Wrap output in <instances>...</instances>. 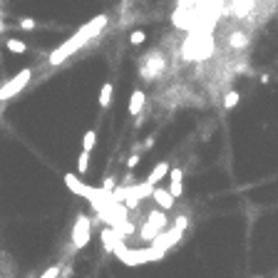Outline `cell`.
<instances>
[{"label":"cell","instance_id":"6da1fadb","mask_svg":"<svg viewBox=\"0 0 278 278\" xmlns=\"http://www.w3.org/2000/svg\"><path fill=\"white\" fill-rule=\"evenodd\" d=\"M107 23H110V20H107V15H97V17H92L90 23H84L70 40H65L62 42L60 48H55L52 52H50V57H48V62L55 67V65H60V62H65L70 55H75L80 48H84L87 45V42L92 40V37H97L104 28H107Z\"/></svg>","mask_w":278,"mask_h":278},{"label":"cell","instance_id":"7a4b0ae2","mask_svg":"<svg viewBox=\"0 0 278 278\" xmlns=\"http://www.w3.org/2000/svg\"><path fill=\"white\" fill-rule=\"evenodd\" d=\"M164 251L157 248V246H149V248H139V251H132V248H124L117 253V259L127 266H139V263H149V261H159L164 259Z\"/></svg>","mask_w":278,"mask_h":278},{"label":"cell","instance_id":"3957f363","mask_svg":"<svg viewBox=\"0 0 278 278\" xmlns=\"http://www.w3.org/2000/svg\"><path fill=\"white\" fill-rule=\"evenodd\" d=\"M30 80H33V67H25V70H20L15 77H10L3 87H0V102H5V99H10V97H15V95H20L28 84H30Z\"/></svg>","mask_w":278,"mask_h":278},{"label":"cell","instance_id":"277c9868","mask_svg":"<svg viewBox=\"0 0 278 278\" xmlns=\"http://www.w3.org/2000/svg\"><path fill=\"white\" fill-rule=\"evenodd\" d=\"M70 239H72V248L75 251H80V248H84L90 244V239H92V221H90V216L80 213L75 226H72V236Z\"/></svg>","mask_w":278,"mask_h":278},{"label":"cell","instance_id":"5b68a950","mask_svg":"<svg viewBox=\"0 0 278 278\" xmlns=\"http://www.w3.org/2000/svg\"><path fill=\"white\" fill-rule=\"evenodd\" d=\"M181 236H184V231H179V229H172V231H162L159 236L149 244V246H157V248H162L164 253L172 248V246H177L179 241H181Z\"/></svg>","mask_w":278,"mask_h":278},{"label":"cell","instance_id":"8992f818","mask_svg":"<svg viewBox=\"0 0 278 278\" xmlns=\"http://www.w3.org/2000/svg\"><path fill=\"white\" fill-rule=\"evenodd\" d=\"M169 194H172L174 199H181V194H184V172L179 166H172L169 169Z\"/></svg>","mask_w":278,"mask_h":278},{"label":"cell","instance_id":"52a82bcc","mask_svg":"<svg viewBox=\"0 0 278 278\" xmlns=\"http://www.w3.org/2000/svg\"><path fill=\"white\" fill-rule=\"evenodd\" d=\"M62 179H65V184H67V189L72 191V194H77V196H82V199H87V194H90V184H84L77 174H65Z\"/></svg>","mask_w":278,"mask_h":278},{"label":"cell","instance_id":"ba28073f","mask_svg":"<svg viewBox=\"0 0 278 278\" xmlns=\"http://www.w3.org/2000/svg\"><path fill=\"white\" fill-rule=\"evenodd\" d=\"M152 199L157 201V206H159L162 211H172V209H174V201H177L172 194H169V189H162V186H154Z\"/></svg>","mask_w":278,"mask_h":278},{"label":"cell","instance_id":"9c48e42d","mask_svg":"<svg viewBox=\"0 0 278 278\" xmlns=\"http://www.w3.org/2000/svg\"><path fill=\"white\" fill-rule=\"evenodd\" d=\"M169 169H172V166H169V162H164V159H162V162L152 169V172H149V177H147L144 181H147L149 186H159V181L169 177Z\"/></svg>","mask_w":278,"mask_h":278},{"label":"cell","instance_id":"30bf717a","mask_svg":"<svg viewBox=\"0 0 278 278\" xmlns=\"http://www.w3.org/2000/svg\"><path fill=\"white\" fill-rule=\"evenodd\" d=\"M147 221L152 224V226H157L159 231H164L166 229V211H162V209H154V211H149V216H147Z\"/></svg>","mask_w":278,"mask_h":278},{"label":"cell","instance_id":"8fae6325","mask_svg":"<svg viewBox=\"0 0 278 278\" xmlns=\"http://www.w3.org/2000/svg\"><path fill=\"white\" fill-rule=\"evenodd\" d=\"M144 99H147V97H144L142 90H134V92H132V97H130V114H132V117H137V114L142 112Z\"/></svg>","mask_w":278,"mask_h":278},{"label":"cell","instance_id":"7c38bea8","mask_svg":"<svg viewBox=\"0 0 278 278\" xmlns=\"http://www.w3.org/2000/svg\"><path fill=\"white\" fill-rule=\"evenodd\" d=\"M159 233H162V231H159L157 226H152L149 221H144V226L139 229V239H144L147 244H152V241H154V239L159 236Z\"/></svg>","mask_w":278,"mask_h":278},{"label":"cell","instance_id":"4fadbf2b","mask_svg":"<svg viewBox=\"0 0 278 278\" xmlns=\"http://www.w3.org/2000/svg\"><path fill=\"white\" fill-rule=\"evenodd\" d=\"M112 95H114L112 82H104V84H102V90H99V107H110V102H112Z\"/></svg>","mask_w":278,"mask_h":278},{"label":"cell","instance_id":"5bb4252c","mask_svg":"<svg viewBox=\"0 0 278 278\" xmlns=\"http://www.w3.org/2000/svg\"><path fill=\"white\" fill-rule=\"evenodd\" d=\"M229 45H231L233 50H241V48H246V45H248V37H246V33H231V37H229Z\"/></svg>","mask_w":278,"mask_h":278},{"label":"cell","instance_id":"9a60e30c","mask_svg":"<svg viewBox=\"0 0 278 278\" xmlns=\"http://www.w3.org/2000/svg\"><path fill=\"white\" fill-rule=\"evenodd\" d=\"M5 48L10 50V52H15V55H23L25 50H28V45L23 40H17V37H10V40H5Z\"/></svg>","mask_w":278,"mask_h":278},{"label":"cell","instance_id":"2e32d148","mask_svg":"<svg viewBox=\"0 0 278 278\" xmlns=\"http://www.w3.org/2000/svg\"><path fill=\"white\" fill-rule=\"evenodd\" d=\"M95 147H97V134H95V130L84 132V137H82V152H92Z\"/></svg>","mask_w":278,"mask_h":278},{"label":"cell","instance_id":"e0dca14e","mask_svg":"<svg viewBox=\"0 0 278 278\" xmlns=\"http://www.w3.org/2000/svg\"><path fill=\"white\" fill-rule=\"evenodd\" d=\"M87 169H90V152H80V157H77V172H80V177L87 174Z\"/></svg>","mask_w":278,"mask_h":278},{"label":"cell","instance_id":"ac0fdd59","mask_svg":"<svg viewBox=\"0 0 278 278\" xmlns=\"http://www.w3.org/2000/svg\"><path fill=\"white\" fill-rule=\"evenodd\" d=\"M251 8H253V0H233V10H236L239 17H244Z\"/></svg>","mask_w":278,"mask_h":278},{"label":"cell","instance_id":"d6986e66","mask_svg":"<svg viewBox=\"0 0 278 278\" xmlns=\"http://www.w3.org/2000/svg\"><path fill=\"white\" fill-rule=\"evenodd\" d=\"M239 99H241V95L231 90V92H226V97H224V107H226V110H233V107L239 104Z\"/></svg>","mask_w":278,"mask_h":278},{"label":"cell","instance_id":"ffe728a7","mask_svg":"<svg viewBox=\"0 0 278 278\" xmlns=\"http://www.w3.org/2000/svg\"><path fill=\"white\" fill-rule=\"evenodd\" d=\"M144 40H147V35H144L142 30H134V33L130 35V42H132V45H144Z\"/></svg>","mask_w":278,"mask_h":278},{"label":"cell","instance_id":"44dd1931","mask_svg":"<svg viewBox=\"0 0 278 278\" xmlns=\"http://www.w3.org/2000/svg\"><path fill=\"white\" fill-rule=\"evenodd\" d=\"M20 28H23V30H35L37 28V23H35V20L33 17H23V20H20V23H17Z\"/></svg>","mask_w":278,"mask_h":278},{"label":"cell","instance_id":"7402d4cb","mask_svg":"<svg viewBox=\"0 0 278 278\" xmlns=\"http://www.w3.org/2000/svg\"><path fill=\"white\" fill-rule=\"evenodd\" d=\"M57 276H60V266H50L40 278H57Z\"/></svg>","mask_w":278,"mask_h":278},{"label":"cell","instance_id":"603a6c76","mask_svg":"<svg viewBox=\"0 0 278 278\" xmlns=\"http://www.w3.org/2000/svg\"><path fill=\"white\" fill-rule=\"evenodd\" d=\"M102 189H104V191H110V194H112V191L117 189L114 179H112V177H107V179H104V184H102Z\"/></svg>","mask_w":278,"mask_h":278},{"label":"cell","instance_id":"cb8c5ba5","mask_svg":"<svg viewBox=\"0 0 278 278\" xmlns=\"http://www.w3.org/2000/svg\"><path fill=\"white\" fill-rule=\"evenodd\" d=\"M189 226V219L186 216H177V221H174V229H179V231H184Z\"/></svg>","mask_w":278,"mask_h":278},{"label":"cell","instance_id":"d4e9b609","mask_svg":"<svg viewBox=\"0 0 278 278\" xmlns=\"http://www.w3.org/2000/svg\"><path fill=\"white\" fill-rule=\"evenodd\" d=\"M137 164H139V154H132L130 159H127V166H130V169H134Z\"/></svg>","mask_w":278,"mask_h":278},{"label":"cell","instance_id":"484cf974","mask_svg":"<svg viewBox=\"0 0 278 278\" xmlns=\"http://www.w3.org/2000/svg\"><path fill=\"white\" fill-rule=\"evenodd\" d=\"M0 30H3V17H0Z\"/></svg>","mask_w":278,"mask_h":278}]
</instances>
